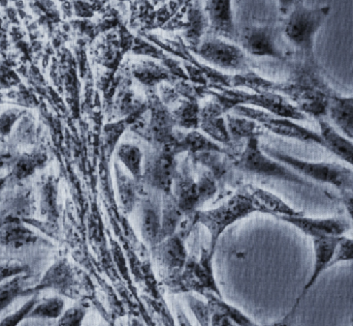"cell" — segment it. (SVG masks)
<instances>
[{
	"mask_svg": "<svg viewBox=\"0 0 353 326\" xmlns=\"http://www.w3.org/2000/svg\"><path fill=\"white\" fill-rule=\"evenodd\" d=\"M255 213L276 218L304 213L292 209L269 191L252 184H242L226 199L225 202L216 209L196 211L197 225H203L210 233V252L214 254L218 240L230 226Z\"/></svg>",
	"mask_w": 353,
	"mask_h": 326,
	"instance_id": "obj_1",
	"label": "cell"
},
{
	"mask_svg": "<svg viewBox=\"0 0 353 326\" xmlns=\"http://www.w3.org/2000/svg\"><path fill=\"white\" fill-rule=\"evenodd\" d=\"M331 14V6L311 8L298 0L286 15L283 35L296 50V64L319 66L315 56L314 46L317 33Z\"/></svg>",
	"mask_w": 353,
	"mask_h": 326,
	"instance_id": "obj_2",
	"label": "cell"
},
{
	"mask_svg": "<svg viewBox=\"0 0 353 326\" xmlns=\"http://www.w3.org/2000/svg\"><path fill=\"white\" fill-rule=\"evenodd\" d=\"M241 146L242 145L224 147V151L230 157L234 171L283 180L306 188L313 189L316 186L314 182L303 178L288 166L270 157L259 146V138L248 139L244 148L241 149Z\"/></svg>",
	"mask_w": 353,
	"mask_h": 326,
	"instance_id": "obj_3",
	"label": "cell"
},
{
	"mask_svg": "<svg viewBox=\"0 0 353 326\" xmlns=\"http://www.w3.org/2000/svg\"><path fill=\"white\" fill-rule=\"evenodd\" d=\"M270 157L290 167L310 182L329 184L338 192L353 193V168L333 162H311L274 148L265 149Z\"/></svg>",
	"mask_w": 353,
	"mask_h": 326,
	"instance_id": "obj_4",
	"label": "cell"
},
{
	"mask_svg": "<svg viewBox=\"0 0 353 326\" xmlns=\"http://www.w3.org/2000/svg\"><path fill=\"white\" fill-rule=\"evenodd\" d=\"M214 101L225 113L232 111L238 106L251 105L256 106L259 109L274 115L288 118L294 122H304L307 119V116L303 112L280 93H257L255 95H248L245 93H225L217 95Z\"/></svg>",
	"mask_w": 353,
	"mask_h": 326,
	"instance_id": "obj_5",
	"label": "cell"
},
{
	"mask_svg": "<svg viewBox=\"0 0 353 326\" xmlns=\"http://www.w3.org/2000/svg\"><path fill=\"white\" fill-rule=\"evenodd\" d=\"M176 153L171 146H152L144 148L142 184L145 188L161 194L171 193L172 184L179 162Z\"/></svg>",
	"mask_w": 353,
	"mask_h": 326,
	"instance_id": "obj_6",
	"label": "cell"
},
{
	"mask_svg": "<svg viewBox=\"0 0 353 326\" xmlns=\"http://www.w3.org/2000/svg\"><path fill=\"white\" fill-rule=\"evenodd\" d=\"M232 111L236 115L254 120L257 124H261L265 130L270 131L277 136L294 139V140L317 145V146L327 149V143L321 136V132L310 130V128L299 124V122L279 117V116L274 115V114L263 111V110L254 109V108L246 107V106H238Z\"/></svg>",
	"mask_w": 353,
	"mask_h": 326,
	"instance_id": "obj_7",
	"label": "cell"
},
{
	"mask_svg": "<svg viewBox=\"0 0 353 326\" xmlns=\"http://www.w3.org/2000/svg\"><path fill=\"white\" fill-rule=\"evenodd\" d=\"M149 119H140L132 124V130L152 146H172L176 139V124L171 110L157 95L148 99Z\"/></svg>",
	"mask_w": 353,
	"mask_h": 326,
	"instance_id": "obj_8",
	"label": "cell"
},
{
	"mask_svg": "<svg viewBox=\"0 0 353 326\" xmlns=\"http://www.w3.org/2000/svg\"><path fill=\"white\" fill-rule=\"evenodd\" d=\"M197 54L215 68L230 72H243L247 68L246 53L240 46L221 39H208L197 48Z\"/></svg>",
	"mask_w": 353,
	"mask_h": 326,
	"instance_id": "obj_9",
	"label": "cell"
},
{
	"mask_svg": "<svg viewBox=\"0 0 353 326\" xmlns=\"http://www.w3.org/2000/svg\"><path fill=\"white\" fill-rule=\"evenodd\" d=\"M240 47L245 53L256 57L284 60L285 52L280 45L279 35L271 26H254L247 29L241 37Z\"/></svg>",
	"mask_w": 353,
	"mask_h": 326,
	"instance_id": "obj_10",
	"label": "cell"
},
{
	"mask_svg": "<svg viewBox=\"0 0 353 326\" xmlns=\"http://www.w3.org/2000/svg\"><path fill=\"white\" fill-rule=\"evenodd\" d=\"M139 207L141 234L147 246L152 249L161 242L163 194L151 189H145Z\"/></svg>",
	"mask_w": 353,
	"mask_h": 326,
	"instance_id": "obj_11",
	"label": "cell"
},
{
	"mask_svg": "<svg viewBox=\"0 0 353 326\" xmlns=\"http://www.w3.org/2000/svg\"><path fill=\"white\" fill-rule=\"evenodd\" d=\"M194 174L192 162L187 155V157L179 163L171 191L179 207L185 213L197 211L199 207L203 205Z\"/></svg>",
	"mask_w": 353,
	"mask_h": 326,
	"instance_id": "obj_12",
	"label": "cell"
},
{
	"mask_svg": "<svg viewBox=\"0 0 353 326\" xmlns=\"http://www.w3.org/2000/svg\"><path fill=\"white\" fill-rule=\"evenodd\" d=\"M277 219L294 226L311 240L327 236H345L350 228L346 220L337 217L312 218L303 213L299 215H282Z\"/></svg>",
	"mask_w": 353,
	"mask_h": 326,
	"instance_id": "obj_13",
	"label": "cell"
},
{
	"mask_svg": "<svg viewBox=\"0 0 353 326\" xmlns=\"http://www.w3.org/2000/svg\"><path fill=\"white\" fill-rule=\"evenodd\" d=\"M343 236H327V238H312L313 255H314V262H313L312 273L307 283L303 287L300 296L294 303L292 311L296 312L301 303L305 300L311 288L316 284L321 276L327 269L332 267L338 246L341 242Z\"/></svg>",
	"mask_w": 353,
	"mask_h": 326,
	"instance_id": "obj_14",
	"label": "cell"
},
{
	"mask_svg": "<svg viewBox=\"0 0 353 326\" xmlns=\"http://www.w3.org/2000/svg\"><path fill=\"white\" fill-rule=\"evenodd\" d=\"M151 250L155 261L170 276L181 273L188 260L185 240L179 233L165 238Z\"/></svg>",
	"mask_w": 353,
	"mask_h": 326,
	"instance_id": "obj_15",
	"label": "cell"
},
{
	"mask_svg": "<svg viewBox=\"0 0 353 326\" xmlns=\"http://www.w3.org/2000/svg\"><path fill=\"white\" fill-rule=\"evenodd\" d=\"M74 271L68 261H58L50 267L37 285L25 290V298L39 294L45 290H55L60 294L70 296L74 285Z\"/></svg>",
	"mask_w": 353,
	"mask_h": 326,
	"instance_id": "obj_16",
	"label": "cell"
},
{
	"mask_svg": "<svg viewBox=\"0 0 353 326\" xmlns=\"http://www.w3.org/2000/svg\"><path fill=\"white\" fill-rule=\"evenodd\" d=\"M225 112L215 101L208 103L199 112V130L203 131L210 139L222 146L234 144L226 124Z\"/></svg>",
	"mask_w": 353,
	"mask_h": 326,
	"instance_id": "obj_17",
	"label": "cell"
},
{
	"mask_svg": "<svg viewBox=\"0 0 353 326\" xmlns=\"http://www.w3.org/2000/svg\"><path fill=\"white\" fill-rule=\"evenodd\" d=\"M188 155L193 166H201L212 172L217 180L219 191L223 190L224 186L232 180L234 170L225 151H201Z\"/></svg>",
	"mask_w": 353,
	"mask_h": 326,
	"instance_id": "obj_18",
	"label": "cell"
},
{
	"mask_svg": "<svg viewBox=\"0 0 353 326\" xmlns=\"http://www.w3.org/2000/svg\"><path fill=\"white\" fill-rule=\"evenodd\" d=\"M114 170H115L118 197H119L122 209L124 213H132L134 207H138L141 197L144 194L146 188L142 182L134 180L130 174H126L119 164L115 163Z\"/></svg>",
	"mask_w": 353,
	"mask_h": 326,
	"instance_id": "obj_19",
	"label": "cell"
},
{
	"mask_svg": "<svg viewBox=\"0 0 353 326\" xmlns=\"http://www.w3.org/2000/svg\"><path fill=\"white\" fill-rule=\"evenodd\" d=\"M327 151L353 168V140L342 135L327 119L317 120Z\"/></svg>",
	"mask_w": 353,
	"mask_h": 326,
	"instance_id": "obj_20",
	"label": "cell"
},
{
	"mask_svg": "<svg viewBox=\"0 0 353 326\" xmlns=\"http://www.w3.org/2000/svg\"><path fill=\"white\" fill-rule=\"evenodd\" d=\"M172 147L178 155L183 153L193 155L201 151H224V146L208 138L197 130L186 131V132L176 131L175 142Z\"/></svg>",
	"mask_w": 353,
	"mask_h": 326,
	"instance_id": "obj_21",
	"label": "cell"
},
{
	"mask_svg": "<svg viewBox=\"0 0 353 326\" xmlns=\"http://www.w3.org/2000/svg\"><path fill=\"white\" fill-rule=\"evenodd\" d=\"M327 118L344 136L353 140V103L336 93L330 102Z\"/></svg>",
	"mask_w": 353,
	"mask_h": 326,
	"instance_id": "obj_22",
	"label": "cell"
},
{
	"mask_svg": "<svg viewBox=\"0 0 353 326\" xmlns=\"http://www.w3.org/2000/svg\"><path fill=\"white\" fill-rule=\"evenodd\" d=\"M205 10L212 28L219 35L230 37L234 27L232 0H207Z\"/></svg>",
	"mask_w": 353,
	"mask_h": 326,
	"instance_id": "obj_23",
	"label": "cell"
},
{
	"mask_svg": "<svg viewBox=\"0 0 353 326\" xmlns=\"http://www.w3.org/2000/svg\"><path fill=\"white\" fill-rule=\"evenodd\" d=\"M226 124L232 143H242L251 138H261L265 128L254 120L243 116L225 114Z\"/></svg>",
	"mask_w": 353,
	"mask_h": 326,
	"instance_id": "obj_24",
	"label": "cell"
},
{
	"mask_svg": "<svg viewBox=\"0 0 353 326\" xmlns=\"http://www.w3.org/2000/svg\"><path fill=\"white\" fill-rule=\"evenodd\" d=\"M161 211H163V217H161V242L176 233L181 221L186 215L179 207L172 193L163 194Z\"/></svg>",
	"mask_w": 353,
	"mask_h": 326,
	"instance_id": "obj_25",
	"label": "cell"
},
{
	"mask_svg": "<svg viewBox=\"0 0 353 326\" xmlns=\"http://www.w3.org/2000/svg\"><path fill=\"white\" fill-rule=\"evenodd\" d=\"M116 155L120 163L128 170L130 175L142 182L143 164H144V151L138 145L132 143H122L116 148Z\"/></svg>",
	"mask_w": 353,
	"mask_h": 326,
	"instance_id": "obj_26",
	"label": "cell"
},
{
	"mask_svg": "<svg viewBox=\"0 0 353 326\" xmlns=\"http://www.w3.org/2000/svg\"><path fill=\"white\" fill-rule=\"evenodd\" d=\"M30 278L28 273L21 274L0 284V314L14 300L25 298V290L30 287L28 284Z\"/></svg>",
	"mask_w": 353,
	"mask_h": 326,
	"instance_id": "obj_27",
	"label": "cell"
},
{
	"mask_svg": "<svg viewBox=\"0 0 353 326\" xmlns=\"http://www.w3.org/2000/svg\"><path fill=\"white\" fill-rule=\"evenodd\" d=\"M201 107L195 99L182 102L172 111L176 128L186 131L199 130Z\"/></svg>",
	"mask_w": 353,
	"mask_h": 326,
	"instance_id": "obj_28",
	"label": "cell"
},
{
	"mask_svg": "<svg viewBox=\"0 0 353 326\" xmlns=\"http://www.w3.org/2000/svg\"><path fill=\"white\" fill-rule=\"evenodd\" d=\"M64 300L59 296L39 300L27 316L29 319H58L64 312Z\"/></svg>",
	"mask_w": 353,
	"mask_h": 326,
	"instance_id": "obj_29",
	"label": "cell"
},
{
	"mask_svg": "<svg viewBox=\"0 0 353 326\" xmlns=\"http://www.w3.org/2000/svg\"><path fill=\"white\" fill-rule=\"evenodd\" d=\"M37 240V236L32 232L18 226L6 228L0 233V244L10 248H21L34 244Z\"/></svg>",
	"mask_w": 353,
	"mask_h": 326,
	"instance_id": "obj_30",
	"label": "cell"
},
{
	"mask_svg": "<svg viewBox=\"0 0 353 326\" xmlns=\"http://www.w3.org/2000/svg\"><path fill=\"white\" fill-rule=\"evenodd\" d=\"M193 165V164H192ZM194 172L197 174L196 182L199 188L201 204L211 200L219 192L217 180L214 178L211 171L201 166H193Z\"/></svg>",
	"mask_w": 353,
	"mask_h": 326,
	"instance_id": "obj_31",
	"label": "cell"
},
{
	"mask_svg": "<svg viewBox=\"0 0 353 326\" xmlns=\"http://www.w3.org/2000/svg\"><path fill=\"white\" fill-rule=\"evenodd\" d=\"M88 312V306L84 303L64 311L63 314L58 318L56 326H82L85 317Z\"/></svg>",
	"mask_w": 353,
	"mask_h": 326,
	"instance_id": "obj_32",
	"label": "cell"
},
{
	"mask_svg": "<svg viewBox=\"0 0 353 326\" xmlns=\"http://www.w3.org/2000/svg\"><path fill=\"white\" fill-rule=\"evenodd\" d=\"M39 294H34V296H29V300H27L19 310L12 313V314L8 315V316L4 317V318L0 321V326H18L21 323H23V321L27 320V316H28L31 309L39 302Z\"/></svg>",
	"mask_w": 353,
	"mask_h": 326,
	"instance_id": "obj_33",
	"label": "cell"
},
{
	"mask_svg": "<svg viewBox=\"0 0 353 326\" xmlns=\"http://www.w3.org/2000/svg\"><path fill=\"white\" fill-rule=\"evenodd\" d=\"M187 302L192 312L196 316L201 326H211V309L209 304H205L193 296H187Z\"/></svg>",
	"mask_w": 353,
	"mask_h": 326,
	"instance_id": "obj_34",
	"label": "cell"
},
{
	"mask_svg": "<svg viewBox=\"0 0 353 326\" xmlns=\"http://www.w3.org/2000/svg\"><path fill=\"white\" fill-rule=\"evenodd\" d=\"M350 261H353V238L343 236L338 246L332 267L342 262H350Z\"/></svg>",
	"mask_w": 353,
	"mask_h": 326,
	"instance_id": "obj_35",
	"label": "cell"
},
{
	"mask_svg": "<svg viewBox=\"0 0 353 326\" xmlns=\"http://www.w3.org/2000/svg\"><path fill=\"white\" fill-rule=\"evenodd\" d=\"M29 269L26 265H0V284L21 274L28 273Z\"/></svg>",
	"mask_w": 353,
	"mask_h": 326,
	"instance_id": "obj_36",
	"label": "cell"
},
{
	"mask_svg": "<svg viewBox=\"0 0 353 326\" xmlns=\"http://www.w3.org/2000/svg\"><path fill=\"white\" fill-rule=\"evenodd\" d=\"M339 196L346 211H347L348 217L350 218L353 223V193L343 191V192H339Z\"/></svg>",
	"mask_w": 353,
	"mask_h": 326,
	"instance_id": "obj_37",
	"label": "cell"
},
{
	"mask_svg": "<svg viewBox=\"0 0 353 326\" xmlns=\"http://www.w3.org/2000/svg\"><path fill=\"white\" fill-rule=\"evenodd\" d=\"M277 1L280 12L286 16L290 12V10L294 8L298 0H277Z\"/></svg>",
	"mask_w": 353,
	"mask_h": 326,
	"instance_id": "obj_38",
	"label": "cell"
},
{
	"mask_svg": "<svg viewBox=\"0 0 353 326\" xmlns=\"http://www.w3.org/2000/svg\"><path fill=\"white\" fill-rule=\"evenodd\" d=\"M296 313L292 312L290 311L281 321H279L278 323H275V325L271 326H292V321H294V317H296Z\"/></svg>",
	"mask_w": 353,
	"mask_h": 326,
	"instance_id": "obj_39",
	"label": "cell"
},
{
	"mask_svg": "<svg viewBox=\"0 0 353 326\" xmlns=\"http://www.w3.org/2000/svg\"><path fill=\"white\" fill-rule=\"evenodd\" d=\"M348 99V101L352 102L353 103V95L352 97H346Z\"/></svg>",
	"mask_w": 353,
	"mask_h": 326,
	"instance_id": "obj_40",
	"label": "cell"
},
{
	"mask_svg": "<svg viewBox=\"0 0 353 326\" xmlns=\"http://www.w3.org/2000/svg\"><path fill=\"white\" fill-rule=\"evenodd\" d=\"M350 326H353V317L352 318V320H350Z\"/></svg>",
	"mask_w": 353,
	"mask_h": 326,
	"instance_id": "obj_41",
	"label": "cell"
}]
</instances>
